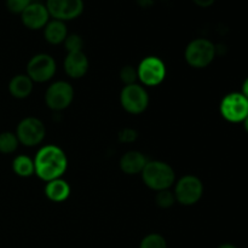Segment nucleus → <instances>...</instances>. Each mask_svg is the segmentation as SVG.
<instances>
[{"label": "nucleus", "mask_w": 248, "mask_h": 248, "mask_svg": "<svg viewBox=\"0 0 248 248\" xmlns=\"http://www.w3.org/2000/svg\"><path fill=\"white\" fill-rule=\"evenodd\" d=\"M35 174L44 182L62 178L68 169V157L62 148L55 144L41 147L34 157Z\"/></svg>", "instance_id": "obj_1"}, {"label": "nucleus", "mask_w": 248, "mask_h": 248, "mask_svg": "<svg viewBox=\"0 0 248 248\" xmlns=\"http://www.w3.org/2000/svg\"><path fill=\"white\" fill-rule=\"evenodd\" d=\"M143 183L154 191L167 190L176 183V173L172 166L161 160H149L142 171Z\"/></svg>", "instance_id": "obj_2"}, {"label": "nucleus", "mask_w": 248, "mask_h": 248, "mask_svg": "<svg viewBox=\"0 0 248 248\" xmlns=\"http://www.w3.org/2000/svg\"><path fill=\"white\" fill-rule=\"evenodd\" d=\"M217 47L211 40L198 38L191 40L184 51L186 62L195 69H203L215 61Z\"/></svg>", "instance_id": "obj_3"}, {"label": "nucleus", "mask_w": 248, "mask_h": 248, "mask_svg": "<svg viewBox=\"0 0 248 248\" xmlns=\"http://www.w3.org/2000/svg\"><path fill=\"white\" fill-rule=\"evenodd\" d=\"M176 202L183 206H193L201 200L203 195V183L199 177L186 174L174 183Z\"/></svg>", "instance_id": "obj_4"}, {"label": "nucleus", "mask_w": 248, "mask_h": 248, "mask_svg": "<svg viewBox=\"0 0 248 248\" xmlns=\"http://www.w3.org/2000/svg\"><path fill=\"white\" fill-rule=\"evenodd\" d=\"M16 136L19 144L33 148L41 144L45 140V124L35 116H27L22 119L16 127Z\"/></svg>", "instance_id": "obj_5"}, {"label": "nucleus", "mask_w": 248, "mask_h": 248, "mask_svg": "<svg viewBox=\"0 0 248 248\" xmlns=\"http://www.w3.org/2000/svg\"><path fill=\"white\" fill-rule=\"evenodd\" d=\"M120 104L128 114L138 115L147 110L149 106V94L142 85H126L120 92Z\"/></svg>", "instance_id": "obj_6"}, {"label": "nucleus", "mask_w": 248, "mask_h": 248, "mask_svg": "<svg viewBox=\"0 0 248 248\" xmlns=\"http://www.w3.org/2000/svg\"><path fill=\"white\" fill-rule=\"evenodd\" d=\"M138 80L144 86L154 87L161 84L167 75L166 64L156 56H148L143 58L137 67Z\"/></svg>", "instance_id": "obj_7"}, {"label": "nucleus", "mask_w": 248, "mask_h": 248, "mask_svg": "<svg viewBox=\"0 0 248 248\" xmlns=\"http://www.w3.org/2000/svg\"><path fill=\"white\" fill-rule=\"evenodd\" d=\"M56 72V61L48 53H36L27 63V75L33 80V82L43 84L50 81L55 77Z\"/></svg>", "instance_id": "obj_8"}, {"label": "nucleus", "mask_w": 248, "mask_h": 248, "mask_svg": "<svg viewBox=\"0 0 248 248\" xmlns=\"http://www.w3.org/2000/svg\"><path fill=\"white\" fill-rule=\"evenodd\" d=\"M74 99V89L64 80L52 82L45 92V103L51 110L62 111L72 104Z\"/></svg>", "instance_id": "obj_9"}, {"label": "nucleus", "mask_w": 248, "mask_h": 248, "mask_svg": "<svg viewBox=\"0 0 248 248\" xmlns=\"http://www.w3.org/2000/svg\"><path fill=\"white\" fill-rule=\"evenodd\" d=\"M219 110L229 123H241L248 116V99L240 92H232L222 99Z\"/></svg>", "instance_id": "obj_10"}, {"label": "nucleus", "mask_w": 248, "mask_h": 248, "mask_svg": "<svg viewBox=\"0 0 248 248\" xmlns=\"http://www.w3.org/2000/svg\"><path fill=\"white\" fill-rule=\"evenodd\" d=\"M46 9L52 19L73 21L84 11V0H47Z\"/></svg>", "instance_id": "obj_11"}, {"label": "nucleus", "mask_w": 248, "mask_h": 248, "mask_svg": "<svg viewBox=\"0 0 248 248\" xmlns=\"http://www.w3.org/2000/svg\"><path fill=\"white\" fill-rule=\"evenodd\" d=\"M50 18L51 17L47 9H46V5L36 1L31 2L21 14L22 23L26 28L31 29V31L44 29L50 21Z\"/></svg>", "instance_id": "obj_12"}, {"label": "nucleus", "mask_w": 248, "mask_h": 248, "mask_svg": "<svg viewBox=\"0 0 248 248\" xmlns=\"http://www.w3.org/2000/svg\"><path fill=\"white\" fill-rule=\"evenodd\" d=\"M64 72L70 79H81L87 74L90 68L89 58L84 51L67 53L63 62Z\"/></svg>", "instance_id": "obj_13"}, {"label": "nucleus", "mask_w": 248, "mask_h": 248, "mask_svg": "<svg viewBox=\"0 0 248 248\" xmlns=\"http://www.w3.org/2000/svg\"><path fill=\"white\" fill-rule=\"evenodd\" d=\"M148 161L149 160L143 153L138 152V150H130L121 156L119 166L124 173L133 176V174L142 173Z\"/></svg>", "instance_id": "obj_14"}, {"label": "nucleus", "mask_w": 248, "mask_h": 248, "mask_svg": "<svg viewBox=\"0 0 248 248\" xmlns=\"http://www.w3.org/2000/svg\"><path fill=\"white\" fill-rule=\"evenodd\" d=\"M34 82L27 74H17L10 80L9 92L14 98L26 99L33 92Z\"/></svg>", "instance_id": "obj_15"}, {"label": "nucleus", "mask_w": 248, "mask_h": 248, "mask_svg": "<svg viewBox=\"0 0 248 248\" xmlns=\"http://www.w3.org/2000/svg\"><path fill=\"white\" fill-rule=\"evenodd\" d=\"M44 191H45L46 198L52 202H63L70 196L72 189H70L69 183L67 181L58 178L47 182Z\"/></svg>", "instance_id": "obj_16"}, {"label": "nucleus", "mask_w": 248, "mask_h": 248, "mask_svg": "<svg viewBox=\"0 0 248 248\" xmlns=\"http://www.w3.org/2000/svg\"><path fill=\"white\" fill-rule=\"evenodd\" d=\"M68 36V28L65 22L58 19H50L44 28V38L51 45H60L64 43Z\"/></svg>", "instance_id": "obj_17"}, {"label": "nucleus", "mask_w": 248, "mask_h": 248, "mask_svg": "<svg viewBox=\"0 0 248 248\" xmlns=\"http://www.w3.org/2000/svg\"><path fill=\"white\" fill-rule=\"evenodd\" d=\"M12 170L18 177L28 178V177L35 174L34 160L27 155H17L12 161Z\"/></svg>", "instance_id": "obj_18"}, {"label": "nucleus", "mask_w": 248, "mask_h": 248, "mask_svg": "<svg viewBox=\"0 0 248 248\" xmlns=\"http://www.w3.org/2000/svg\"><path fill=\"white\" fill-rule=\"evenodd\" d=\"M19 142L16 133L5 131L0 133V153L1 154H12L18 148Z\"/></svg>", "instance_id": "obj_19"}, {"label": "nucleus", "mask_w": 248, "mask_h": 248, "mask_svg": "<svg viewBox=\"0 0 248 248\" xmlns=\"http://www.w3.org/2000/svg\"><path fill=\"white\" fill-rule=\"evenodd\" d=\"M138 248H167V242L162 235L153 232L143 237Z\"/></svg>", "instance_id": "obj_20"}, {"label": "nucleus", "mask_w": 248, "mask_h": 248, "mask_svg": "<svg viewBox=\"0 0 248 248\" xmlns=\"http://www.w3.org/2000/svg\"><path fill=\"white\" fill-rule=\"evenodd\" d=\"M63 45H64V48L68 53L81 52L82 48H84V39L79 34H68Z\"/></svg>", "instance_id": "obj_21"}, {"label": "nucleus", "mask_w": 248, "mask_h": 248, "mask_svg": "<svg viewBox=\"0 0 248 248\" xmlns=\"http://www.w3.org/2000/svg\"><path fill=\"white\" fill-rule=\"evenodd\" d=\"M155 202L160 208H170L176 203V198H174L173 191L170 189L167 190L157 191L156 196H155Z\"/></svg>", "instance_id": "obj_22"}, {"label": "nucleus", "mask_w": 248, "mask_h": 248, "mask_svg": "<svg viewBox=\"0 0 248 248\" xmlns=\"http://www.w3.org/2000/svg\"><path fill=\"white\" fill-rule=\"evenodd\" d=\"M120 80L126 85H132L137 84L138 74H137V68L133 65H124L120 70Z\"/></svg>", "instance_id": "obj_23"}, {"label": "nucleus", "mask_w": 248, "mask_h": 248, "mask_svg": "<svg viewBox=\"0 0 248 248\" xmlns=\"http://www.w3.org/2000/svg\"><path fill=\"white\" fill-rule=\"evenodd\" d=\"M33 0H6V7L10 12L16 15H21Z\"/></svg>", "instance_id": "obj_24"}, {"label": "nucleus", "mask_w": 248, "mask_h": 248, "mask_svg": "<svg viewBox=\"0 0 248 248\" xmlns=\"http://www.w3.org/2000/svg\"><path fill=\"white\" fill-rule=\"evenodd\" d=\"M138 138V132L135 128L125 127L119 131L118 140L120 143H133Z\"/></svg>", "instance_id": "obj_25"}, {"label": "nucleus", "mask_w": 248, "mask_h": 248, "mask_svg": "<svg viewBox=\"0 0 248 248\" xmlns=\"http://www.w3.org/2000/svg\"><path fill=\"white\" fill-rule=\"evenodd\" d=\"M216 0H193L194 4L199 7H202V9H207V7L212 6L215 4Z\"/></svg>", "instance_id": "obj_26"}, {"label": "nucleus", "mask_w": 248, "mask_h": 248, "mask_svg": "<svg viewBox=\"0 0 248 248\" xmlns=\"http://www.w3.org/2000/svg\"><path fill=\"white\" fill-rule=\"evenodd\" d=\"M242 94L248 99V78L245 80L244 85H242Z\"/></svg>", "instance_id": "obj_27"}, {"label": "nucleus", "mask_w": 248, "mask_h": 248, "mask_svg": "<svg viewBox=\"0 0 248 248\" xmlns=\"http://www.w3.org/2000/svg\"><path fill=\"white\" fill-rule=\"evenodd\" d=\"M218 248H237V247L234 246V245H232V244H223V245H220Z\"/></svg>", "instance_id": "obj_28"}, {"label": "nucleus", "mask_w": 248, "mask_h": 248, "mask_svg": "<svg viewBox=\"0 0 248 248\" xmlns=\"http://www.w3.org/2000/svg\"><path fill=\"white\" fill-rule=\"evenodd\" d=\"M244 123H245V128H246V131L248 132V116H247L246 119H245Z\"/></svg>", "instance_id": "obj_29"}]
</instances>
